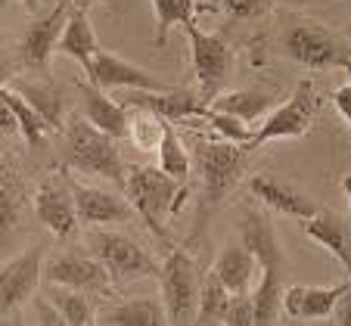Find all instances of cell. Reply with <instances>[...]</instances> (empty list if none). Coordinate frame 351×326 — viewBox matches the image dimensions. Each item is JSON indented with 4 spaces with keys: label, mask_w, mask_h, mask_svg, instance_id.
I'll use <instances>...</instances> for the list:
<instances>
[{
    "label": "cell",
    "mask_w": 351,
    "mask_h": 326,
    "mask_svg": "<svg viewBox=\"0 0 351 326\" xmlns=\"http://www.w3.org/2000/svg\"><path fill=\"white\" fill-rule=\"evenodd\" d=\"M19 3L28 10V13H34V10H38V0H19Z\"/></svg>",
    "instance_id": "cell-41"
},
{
    "label": "cell",
    "mask_w": 351,
    "mask_h": 326,
    "mask_svg": "<svg viewBox=\"0 0 351 326\" xmlns=\"http://www.w3.org/2000/svg\"><path fill=\"white\" fill-rule=\"evenodd\" d=\"M16 90L38 109L40 118H44L50 127H62V97L50 81H19Z\"/></svg>",
    "instance_id": "cell-28"
},
{
    "label": "cell",
    "mask_w": 351,
    "mask_h": 326,
    "mask_svg": "<svg viewBox=\"0 0 351 326\" xmlns=\"http://www.w3.org/2000/svg\"><path fill=\"white\" fill-rule=\"evenodd\" d=\"M168 121L162 115H156L153 109H143V106H131V121H128V140L140 153H159V143H162V134H165Z\"/></svg>",
    "instance_id": "cell-25"
},
{
    "label": "cell",
    "mask_w": 351,
    "mask_h": 326,
    "mask_svg": "<svg viewBox=\"0 0 351 326\" xmlns=\"http://www.w3.org/2000/svg\"><path fill=\"white\" fill-rule=\"evenodd\" d=\"M22 212V184L13 174V168L0 162V236L10 233Z\"/></svg>",
    "instance_id": "cell-32"
},
{
    "label": "cell",
    "mask_w": 351,
    "mask_h": 326,
    "mask_svg": "<svg viewBox=\"0 0 351 326\" xmlns=\"http://www.w3.org/2000/svg\"><path fill=\"white\" fill-rule=\"evenodd\" d=\"M332 106L339 109V115L345 118V125H348V131H351V68H348V81L332 90Z\"/></svg>",
    "instance_id": "cell-36"
},
{
    "label": "cell",
    "mask_w": 351,
    "mask_h": 326,
    "mask_svg": "<svg viewBox=\"0 0 351 326\" xmlns=\"http://www.w3.org/2000/svg\"><path fill=\"white\" fill-rule=\"evenodd\" d=\"M44 279L56 283V286H69V289H84V292H103L106 295L112 289V277H109L106 264L97 255H78V252H66L56 255L50 264L44 267Z\"/></svg>",
    "instance_id": "cell-11"
},
{
    "label": "cell",
    "mask_w": 351,
    "mask_h": 326,
    "mask_svg": "<svg viewBox=\"0 0 351 326\" xmlns=\"http://www.w3.org/2000/svg\"><path fill=\"white\" fill-rule=\"evenodd\" d=\"M90 249L106 264L115 286H125V283H134V279H149L162 273V267L153 261V255H146L143 246H137L125 233L97 230L90 236Z\"/></svg>",
    "instance_id": "cell-8"
},
{
    "label": "cell",
    "mask_w": 351,
    "mask_h": 326,
    "mask_svg": "<svg viewBox=\"0 0 351 326\" xmlns=\"http://www.w3.org/2000/svg\"><path fill=\"white\" fill-rule=\"evenodd\" d=\"M128 202L134 205V212L143 218V224L165 240L168 236V218L180 212L186 199L184 184H178L174 177H168L159 165H131L125 180Z\"/></svg>",
    "instance_id": "cell-2"
},
{
    "label": "cell",
    "mask_w": 351,
    "mask_h": 326,
    "mask_svg": "<svg viewBox=\"0 0 351 326\" xmlns=\"http://www.w3.org/2000/svg\"><path fill=\"white\" fill-rule=\"evenodd\" d=\"M66 147H69V165L78 168L84 174H93V177H106L112 180L115 186L125 190L128 180V168L121 162L119 153V140L109 137L106 131H99L97 125H90L87 118H69L66 121Z\"/></svg>",
    "instance_id": "cell-4"
},
{
    "label": "cell",
    "mask_w": 351,
    "mask_h": 326,
    "mask_svg": "<svg viewBox=\"0 0 351 326\" xmlns=\"http://www.w3.org/2000/svg\"><path fill=\"white\" fill-rule=\"evenodd\" d=\"M159 286L168 311V323H196L199 295H202V271L184 249H178L165 258L159 273Z\"/></svg>",
    "instance_id": "cell-7"
},
{
    "label": "cell",
    "mask_w": 351,
    "mask_h": 326,
    "mask_svg": "<svg viewBox=\"0 0 351 326\" xmlns=\"http://www.w3.org/2000/svg\"><path fill=\"white\" fill-rule=\"evenodd\" d=\"M351 279H342L336 286H289L283 289V314L292 320H330L336 301L348 289Z\"/></svg>",
    "instance_id": "cell-17"
},
{
    "label": "cell",
    "mask_w": 351,
    "mask_h": 326,
    "mask_svg": "<svg viewBox=\"0 0 351 326\" xmlns=\"http://www.w3.org/2000/svg\"><path fill=\"white\" fill-rule=\"evenodd\" d=\"M159 168L174 177L178 184H186L193 171V155L186 153V143L180 140V134L174 131L171 125H165V134H162V143H159Z\"/></svg>",
    "instance_id": "cell-27"
},
{
    "label": "cell",
    "mask_w": 351,
    "mask_h": 326,
    "mask_svg": "<svg viewBox=\"0 0 351 326\" xmlns=\"http://www.w3.org/2000/svg\"><path fill=\"white\" fill-rule=\"evenodd\" d=\"M0 134H3V137L19 134V121H16V112H13V106H10V100L3 97V87H0Z\"/></svg>",
    "instance_id": "cell-37"
},
{
    "label": "cell",
    "mask_w": 351,
    "mask_h": 326,
    "mask_svg": "<svg viewBox=\"0 0 351 326\" xmlns=\"http://www.w3.org/2000/svg\"><path fill=\"white\" fill-rule=\"evenodd\" d=\"M72 193H75V202H78V218L93 227L119 224V221L131 218L134 212L131 202H125L115 193H106V190H97V186L72 184Z\"/></svg>",
    "instance_id": "cell-20"
},
{
    "label": "cell",
    "mask_w": 351,
    "mask_h": 326,
    "mask_svg": "<svg viewBox=\"0 0 351 326\" xmlns=\"http://www.w3.org/2000/svg\"><path fill=\"white\" fill-rule=\"evenodd\" d=\"M342 190H345V196H348V205H351V174L342 180Z\"/></svg>",
    "instance_id": "cell-39"
},
{
    "label": "cell",
    "mask_w": 351,
    "mask_h": 326,
    "mask_svg": "<svg viewBox=\"0 0 351 326\" xmlns=\"http://www.w3.org/2000/svg\"><path fill=\"white\" fill-rule=\"evenodd\" d=\"M72 13V0H60L47 16H40L38 22L25 28L19 40V60L32 68H44L50 62V56L56 53V44H60V34L69 22Z\"/></svg>",
    "instance_id": "cell-13"
},
{
    "label": "cell",
    "mask_w": 351,
    "mask_h": 326,
    "mask_svg": "<svg viewBox=\"0 0 351 326\" xmlns=\"http://www.w3.org/2000/svg\"><path fill=\"white\" fill-rule=\"evenodd\" d=\"M99 50H103V47H99L90 19H87V3H78V7H72V13H69V22L60 34V44H56V53L72 56L87 72V66L93 62V56H97Z\"/></svg>",
    "instance_id": "cell-21"
},
{
    "label": "cell",
    "mask_w": 351,
    "mask_h": 326,
    "mask_svg": "<svg viewBox=\"0 0 351 326\" xmlns=\"http://www.w3.org/2000/svg\"><path fill=\"white\" fill-rule=\"evenodd\" d=\"M34 214L53 236H69L81 221L72 184H66L60 177L40 180L38 190H34Z\"/></svg>",
    "instance_id": "cell-12"
},
{
    "label": "cell",
    "mask_w": 351,
    "mask_h": 326,
    "mask_svg": "<svg viewBox=\"0 0 351 326\" xmlns=\"http://www.w3.org/2000/svg\"><path fill=\"white\" fill-rule=\"evenodd\" d=\"M10 7V0H0V16H3V10Z\"/></svg>",
    "instance_id": "cell-42"
},
{
    "label": "cell",
    "mask_w": 351,
    "mask_h": 326,
    "mask_svg": "<svg viewBox=\"0 0 351 326\" xmlns=\"http://www.w3.org/2000/svg\"><path fill=\"white\" fill-rule=\"evenodd\" d=\"M221 7L230 19H255L274 7V0H221Z\"/></svg>",
    "instance_id": "cell-34"
},
{
    "label": "cell",
    "mask_w": 351,
    "mask_h": 326,
    "mask_svg": "<svg viewBox=\"0 0 351 326\" xmlns=\"http://www.w3.org/2000/svg\"><path fill=\"white\" fill-rule=\"evenodd\" d=\"M186 28V38H190V56H193V72L199 81V97L206 100V106L221 93V87L230 78V66H233V53L227 40L221 34H208L190 22Z\"/></svg>",
    "instance_id": "cell-9"
},
{
    "label": "cell",
    "mask_w": 351,
    "mask_h": 326,
    "mask_svg": "<svg viewBox=\"0 0 351 326\" xmlns=\"http://www.w3.org/2000/svg\"><path fill=\"white\" fill-rule=\"evenodd\" d=\"M78 93H81V100H84V118L90 121V125H97L99 131H106L109 137H115V140L128 137L131 112H128L125 103H115L106 90H99V87L90 84L87 78L78 84Z\"/></svg>",
    "instance_id": "cell-19"
},
{
    "label": "cell",
    "mask_w": 351,
    "mask_h": 326,
    "mask_svg": "<svg viewBox=\"0 0 351 326\" xmlns=\"http://www.w3.org/2000/svg\"><path fill=\"white\" fill-rule=\"evenodd\" d=\"M255 271H258V261L245 246H227L212 264V273L230 289V295L252 292Z\"/></svg>",
    "instance_id": "cell-22"
},
{
    "label": "cell",
    "mask_w": 351,
    "mask_h": 326,
    "mask_svg": "<svg viewBox=\"0 0 351 326\" xmlns=\"http://www.w3.org/2000/svg\"><path fill=\"white\" fill-rule=\"evenodd\" d=\"M202 118H206L208 125H212V131L218 134V137L233 140V143H243V147L249 149V140H252V131H249V125H245V121H239L237 115L218 112V109H212V106H208ZM249 153H252V149H249Z\"/></svg>",
    "instance_id": "cell-33"
},
{
    "label": "cell",
    "mask_w": 351,
    "mask_h": 326,
    "mask_svg": "<svg viewBox=\"0 0 351 326\" xmlns=\"http://www.w3.org/2000/svg\"><path fill=\"white\" fill-rule=\"evenodd\" d=\"M7 78H10V72H7V62L0 60V87H3V81H7Z\"/></svg>",
    "instance_id": "cell-40"
},
{
    "label": "cell",
    "mask_w": 351,
    "mask_h": 326,
    "mask_svg": "<svg viewBox=\"0 0 351 326\" xmlns=\"http://www.w3.org/2000/svg\"><path fill=\"white\" fill-rule=\"evenodd\" d=\"M193 159H196L199 174H202V193H206L208 205H218L243 177L249 149L243 143L215 137V140H199L196 149H193Z\"/></svg>",
    "instance_id": "cell-6"
},
{
    "label": "cell",
    "mask_w": 351,
    "mask_h": 326,
    "mask_svg": "<svg viewBox=\"0 0 351 326\" xmlns=\"http://www.w3.org/2000/svg\"><path fill=\"white\" fill-rule=\"evenodd\" d=\"M224 323H230V326H249V323H255V295L252 292L233 295L230 308H227Z\"/></svg>",
    "instance_id": "cell-35"
},
{
    "label": "cell",
    "mask_w": 351,
    "mask_h": 326,
    "mask_svg": "<svg viewBox=\"0 0 351 326\" xmlns=\"http://www.w3.org/2000/svg\"><path fill=\"white\" fill-rule=\"evenodd\" d=\"M40 277H44V246H34L16 258L3 261L0 264V317L28 305Z\"/></svg>",
    "instance_id": "cell-10"
},
{
    "label": "cell",
    "mask_w": 351,
    "mask_h": 326,
    "mask_svg": "<svg viewBox=\"0 0 351 326\" xmlns=\"http://www.w3.org/2000/svg\"><path fill=\"white\" fill-rule=\"evenodd\" d=\"M320 109V97L314 81H298L292 97L280 106H274L265 118L258 121V127L252 131V140H249V149H258L271 140H295L305 137L314 127V118H317Z\"/></svg>",
    "instance_id": "cell-5"
},
{
    "label": "cell",
    "mask_w": 351,
    "mask_h": 326,
    "mask_svg": "<svg viewBox=\"0 0 351 326\" xmlns=\"http://www.w3.org/2000/svg\"><path fill=\"white\" fill-rule=\"evenodd\" d=\"M3 97H7L10 106H13L16 121H19V134L28 140V147H40V143H44V137L53 131V127L40 118V112L25 100V97H22L19 90H16V87H3Z\"/></svg>",
    "instance_id": "cell-30"
},
{
    "label": "cell",
    "mask_w": 351,
    "mask_h": 326,
    "mask_svg": "<svg viewBox=\"0 0 351 326\" xmlns=\"http://www.w3.org/2000/svg\"><path fill=\"white\" fill-rule=\"evenodd\" d=\"M208 106L218 109V112L237 115V118L245 121V125H252V121L258 125V121L274 109V97L265 90H230V93H218Z\"/></svg>",
    "instance_id": "cell-24"
},
{
    "label": "cell",
    "mask_w": 351,
    "mask_h": 326,
    "mask_svg": "<svg viewBox=\"0 0 351 326\" xmlns=\"http://www.w3.org/2000/svg\"><path fill=\"white\" fill-rule=\"evenodd\" d=\"M243 246L258 261V286H255V323H277V314L283 311V277L286 258L280 249L277 230L271 218L258 208L243 212Z\"/></svg>",
    "instance_id": "cell-1"
},
{
    "label": "cell",
    "mask_w": 351,
    "mask_h": 326,
    "mask_svg": "<svg viewBox=\"0 0 351 326\" xmlns=\"http://www.w3.org/2000/svg\"><path fill=\"white\" fill-rule=\"evenodd\" d=\"M84 78L90 81V84H97L99 90H115V87H128V90H168V84L153 78L146 68L134 66V62L109 53V50H99V53L93 56Z\"/></svg>",
    "instance_id": "cell-14"
},
{
    "label": "cell",
    "mask_w": 351,
    "mask_h": 326,
    "mask_svg": "<svg viewBox=\"0 0 351 326\" xmlns=\"http://www.w3.org/2000/svg\"><path fill=\"white\" fill-rule=\"evenodd\" d=\"M153 10H156V47H165L168 32L174 25L196 22L199 3L196 0H153Z\"/></svg>",
    "instance_id": "cell-29"
},
{
    "label": "cell",
    "mask_w": 351,
    "mask_h": 326,
    "mask_svg": "<svg viewBox=\"0 0 351 326\" xmlns=\"http://www.w3.org/2000/svg\"><path fill=\"white\" fill-rule=\"evenodd\" d=\"M230 289L208 271V277L202 279V295H199V314L196 323H224L227 308H230Z\"/></svg>",
    "instance_id": "cell-31"
},
{
    "label": "cell",
    "mask_w": 351,
    "mask_h": 326,
    "mask_svg": "<svg viewBox=\"0 0 351 326\" xmlns=\"http://www.w3.org/2000/svg\"><path fill=\"white\" fill-rule=\"evenodd\" d=\"M125 106L153 109V112L162 115L165 121L202 118L208 109L202 97H196V93H190V90H174V87H168V90H131Z\"/></svg>",
    "instance_id": "cell-16"
},
{
    "label": "cell",
    "mask_w": 351,
    "mask_h": 326,
    "mask_svg": "<svg viewBox=\"0 0 351 326\" xmlns=\"http://www.w3.org/2000/svg\"><path fill=\"white\" fill-rule=\"evenodd\" d=\"M305 233L317 246L336 255L339 264L351 273V221L345 214L332 212V208H317L305 221Z\"/></svg>",
    "instance_id": "cell-18"
},
{
    "label": "cell",
    "mask_w": 351,
    "mask_h": 326,
    "mask_svg": "<svg viewBox=\"0 0 351 326\" xmlns=\"http://www.w3.org/2000/svg\"><path fill=\"white\" fill-rule=\"evenodd\" d=\"M330 323L332 326H351V283H348V289L342 292V299L336 301V308H332Z\"/></svg>",
    "instance_id": "cell-38"
},
{
    "label": "cell",
    "mask_w": 351,
    "mask_h": 326,
    "mask_svg": "<svg viewBox=\"0 0 351 326\" xmlns=\"http://www.w3.org/2000/svg\"><path fill=\"white\" fill-rule=\"evenodd\" d=\"M50 301L60 308V314L66 317L69 326L97 323V308H93L90 295H87L84 289H69V286H56V283H50Z\"/></svg>",
    "instance_id": "cell-26"
},
{
    "label": "cell",
    "mask_w": 351,
    "mask_h": 326,
    "mask_svg": "<svg viewBox=\"0 0 351 326\" xmlns=\"http://www.w3.org/2000/svg\"><path fill=\"white\" fill-rule=\"evenodd\" d=\"M249 186H252L255 199L265 202V205L271 208V212H277V214H289V218L308 221L314 212H317V205H314L311 196H308L305 190L292 186L289 180L271 177V174H255Z\"/></svg>",
    "instance_id": "cell-15"
},
{
    "label": "cell",
    "mask_w": 351,
    "mask_h": 326,
    "mask_svg": "<svg viewBox=\"0 0 351 326\" xmlns=\"http://www.w3.org/2000/svg\"><path fill=\"white\" fill-rule=\"evenodd\" d=\"M280 47L292 62L305 68H351V53L342 34L320 25L317 19L292 16L280 34Z\"/></svg>",
    "instance_id": "cell-3"
},
{
    "label": "cell",
    "mask_w": 351,
    "mask_h": 326,
    "mask_svg": "<svg viewBox=\"0 0 351 326\" xmlns=\"http://www.w3.org/2000/svg\"><path fill=\"white\" fill-rule=\"evenodd\" d=\"M103 326H162L168 323L165 301L153 299H134V301H119L115 308L103 311L97 317Z\"/></svg>",
    "instance_id": "cell-23"
}]
</instances>
